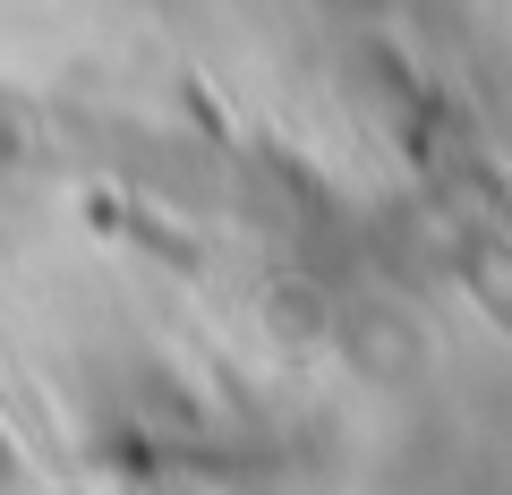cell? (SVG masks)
Here are the masks:
<instances>
[{
	"label": "cell",
	"mask_w": 512,
	"mask_h": 495,
	"mask_svg": "<svg viewBox=\"0 0 512 495\" xmlns=\"http://www.w3.org/2000/svg\"><path fill=\"white\" fill-rule=\"evenodd\" d=\"M26 478V461H18V444H9V427H0V487H18Z\"/></svg>",
	"instance_id": "1"
}]
</instances>
